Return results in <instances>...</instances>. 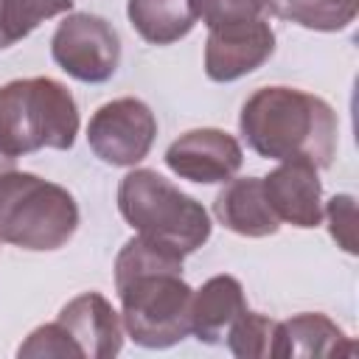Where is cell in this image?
<instances>
[{"mask_svg":"<svg viewBox=\"0 0 359 359\" xmlns=\"http://www.w3.org/2000/svg\"><path fill=\"white\" fill-rule=\"evenodd\" d=\"M76 230L79 205L67 188L17 168L0 177V241L50 252L65 247Z\"/></svg>","mask_w":359,"mask_h":359,"instance_id":"cell-4","label":"cell"},{"mask_svg":"<svg viewBox=\"0 0 359 359\" xmlns=\"http://www.w3.org/2000/svg\"><path fill=\"white\" fill-rule=\"evenodd\" d=\"M126 17L132 28L151 45H171L196 25L194 0H129Z\"/></svg>","mask_w":359,"mask_h":359,"instance_id":"cell-15","label":"cell"},{"mask_svg":"<svg viewBox=\"0 0 359 359\" xmlns=\"http://www.w3.org/2000/svg\"><path fill=\"white\" fill-rule=\"evenodd\" d=\"M182 258L174 247L140 233L115 258L121 323L140 348L163 351L191 334L194 289L182 278Z\"/></svg>","mask_w":359,"mask_h":359,"instance_id":"cell-1","label":"cell"},{"mask_svg":"<svg viewBox=\"0 0 359 359\" xmlns=\"http://www.w3.org/2000/svg\"><path fill=\"white\" fill-rule=\"evenodd\" d=\"M17 356H45V359L56 356V359H65V356H73V351H70L62 328L53 320V323H45V325L34 328L28 334V339L17 348Z\"/></svg>","mask_w":359,"mask_h":359,"instance_id":"cell-21","label":"cell"},{"mask_svg":"<svg viewBox=\"0 0 359 359\" xmlns=\"http://www.w3.org/2000/svg\"><path fill=\"white\" fill-rule=\"evenodd\" d=\"M118 210L132 230L182 255L196 252L210 238V216L185 191L151 168L129 171L118 185Z\"/></svg>","mask_w":359,"mask_h":359,"instance_id":"cell-5","label":"cell"},{"mask_svg":"<svg viewBox=\"0 0 359 359\" xmlns=\"http://www.w3.org/2000/svg\"><path fill=\"white\" fill-rule=\"evenodd\" d=\"M14 163H17L14 157H8V154H3V151H0V177H3L6 171H11V168H14Z\"/></svg>","mask_w":359,"mask_h":359,"instance_id":"cell-23","label":"cell"},{"mask_svg":"<svg viewBox=\"0 0 359 359\" xmlns=\"http://www.w3.org/2000/svg\"><path fill=\"white\" fill-rule=\"evenodd\" d=\"M323 216H328V230L345 252H356V199L351 194H337L328 199Z\"/></svg>","mask_w":359,"mask_h":359,"instance_id":"cell-20","label":"cell"},{"mask_svg":"<svg viewBox=\"0 0 359 359\" xmlns=\"http://www.w3.org/2000/svg\"><path fill=\"white\" fill-rule=\"evenodd\" d=\"M194 8L208 28H222L258 20L264 11V0H194Z\"/></svg>","mask_w":359,"mask_h":359,"instance_id":"cell-19","label":"cell"},{"mask_svg":"<svg viewBox=\"0 0 359 359\" xmlns=\"http://www.w3.org/2000/svg\"><path fill=\"white\" fill-rule=\"evenodd\" d=\"M241 163H244L241 143L224 129H213V126L191 129L165 149V165L177 177L199 185H216L233 180Z\"/></svg>","mask_w":359,"mask_h":359,"instance_id":"cell-8","label":"cell"},{"mask_svg":"<svg viewBox=\"0 0 359 359\" xmlns=\"http://www.w3.org/2000/svg\"><path fill=\"white\" fill-rule=\"evenodd\" d=\"M272 334H275V320H269L261 311H244L227 331L224 342L233 356L238 359H264L269 356L272 348Z\"/></svg>","mask_w":359,"mask_h":359,"instance_id":"cell-17","label":"cell"},{"mask_svg":"<svg viewBox=\"0 0 359 359\" xmlns=\"http://www.w3.org/2000/svg\"><path fill=\"white\" fill-rule=\"evenodd\" d=\"M8 45H14V42H11V36L3 25V0H0V48H8Z\"/></svg>","mask_w":359,"mask_h":359,"instance_id":"cell-22","label":"cell"},{"mask_svg":"<svg viewBox=\"0 0 359 359\" xmlns=\"http://www.w3.org/2000/svg\"><path fill=\"white\" fill-rule=\"evenodd\" d=\"M79 135V107L70 90L50 79H14L0 87V151L22 157L39 149H70Z\"/></svg>","mask_w":359,"mask_h":359,"instance_id":"cell-3","label":"cell"},{"mask_svg":"<svg viewBox=\"0 0 359 359\" xmlns=\"http://www.w3.org/2000/svg\"><path fill=\"white\" fill-rule=\"evenodd\" d=\"M356 345L345 331L320 311H303L275 323L269 356L275 359H311V356H353Z\"/></svg>","mask_w":359,"mask_h":359,"instance_id":"cell-12","label":"cell"},{"mask_svg":"<svg viewBox=\"0 0 359 359\" xmlns=\"http://www.w3.org/2000/svg\"><path fill=\"white\" fill-rule=\"evenodd\" d=\"M247 146L266 160H309L328 168L337 154V112L320 95L297 87H261L238 115Z\"/></svg>","mask_w":359,"mask_h":359,"instance_id":"cell-2","label":"cell"},{"mask_svg":"<svg viewBox=\"0 0 359 359\" xmlns=\"http://www.w3.org/2000/svg\"><path fill=\"white\" fill-rule=\"evenodd\" d=\"M266 202L278 222L311 230L323 222L320 168L309 160H280L275 171L261 177Z\"/></svg>","mask_w":359,"mask_h":359,"instance_id":"cell-11","label":"cell"},{"mask_svg":"<svg viewBox=\"0 0 359 359\" xmlns=\"http://www.w3.org/2000/svg\"><path fill=\"white\" fill-rule=\"evenodd\" d=\"M275 53V31L264 17L222 28H208L205 73L210 81L227 84L258 70Z\"/></svg>","mask_w":359,"mask_h":359,"instance_id":"cell-9","label":"cell"},{"mask_svg":"<svg viewBox=\"0 0 359 359\" xmlns=\"http://www.w3.org/2000/svg\"><path fill=\"white\" fill-rule=\"evenodd\" d=\"M247 311V297L233 275H213L194 289L191 297V334L205 345H222L230 325Z\"/></svg>","mask_w":359,"mask_h":359,"instance_id":"cell-14","label":"cell"},{"mask_svg":"<svg viewBox=\"0 0 359 359\" xmlns=\"http://www.w3.org/2000/svg\"><path fill=\"white\" fill-rule=\"evenodd\" d=\"M76 0H3V25L11 42L28 36L39 22L65 14Z\"/></svg>","mask_w":359,"mask_h":359,"instance_id":"cell-18","label":"cell"},{"mask_svg":"<svg viewBox=\"0 0 359 359\" xmlns=\"http://www.w3.org/2000/svg\"><path fill=\"white\" fill-rule=\"evenodd\" d=\"M157 137V118L140 98H115L98 107L87 123V143L107 165H137Z\"/></svg>","mask_w":359,"mask_h":359,"instance_id":"cell-7","label":"cell"},{"mask_svg":"<svg viewBox=\"0 0 359 359\" xmlns=\"http://www.w3.org/2000/svg\"><path fill=\"white\" fill-rule=\"evenodd\" d=\"M53 62L76 81L104 84L121 65V36L98 14H67L50 36Z\"/></svg>","mask_w":359,"mask_h":359,"instance_id":"cell-6","label":"cell"},{"mask_svg":"<svg viewBox=\"0 0 359 359\" xmlns=\"http://www.w3.org/2000/svg\"><path fill=\"white\" fill-rule=\"evenodd\" d=\"M264 8L309 31H342L356 20L359 0H264Z\"/></svg>","mask_w":359,"mask_h":359,"instance_id":"cell-16","label":"cell"},{"mask_svg":"<svg viewBox=\"0 0 359 359\" xmlns=\"http://www.w3.org/2000/svg\"><path fill=\"white\" fill-rule=\"evenodd\" d=\"M56 325L79 359H112L123 348L121 314L98 292H84L65 303Z\"/></svg>","mask_w":359,"mask_h":359,"instance_id":"cell-10","label":"cell"},{"mask_svg":"<svg viewBox=\"0 0 359 359\" xmlns=\"http://www.w3.org/2000/svg\"><path fill=\"white\" fill-rule=\"evenodd\" d=\"M213 213L227 230L244 238H266L280 230V222L266 202L261 177L227 180L224 188L216 194Z\"/></svg>","mask_w":359,"mask_h":359,"instance_id":"cell-13","label":"cell"}]
</instances>
